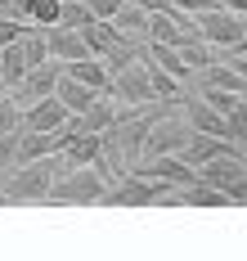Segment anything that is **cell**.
<instances>
[{
	"instance_id": "cell-1",
	"label": "cell",
	"mask_w": 247,
	"mask_h": 261,
	"mask_svg": "<svg viewBox=\"0 0 247 261\" xmlns=\"http://www.w3.org/2000/svg\"><path fill=\"white\" fill-rule=\"evenodd\" d=\"M104 189H108V180L95 171V162H85V167H63L54 180H50L45 203H54V207H99Z\"/></svg>"
},
{
	"instance_id": "cell-2",
	"label": "cell",
	"mask_w": 247,
	"mask_h": 261,
	"mask_svg": "<svg viewBox=\"0 0 247 261\" xmlns=\"http://www.w3.org/2000/svg\"><path fill=\"white\" fill-rule=\"evenodd\" d=\"M54 158H58V153L9 167V180L0 185V189H5V198H9V203H45V194H50V180L63 171Z\"/></svg>"
},
{
	"instance_id": "cell-3",
	"label": "cell",
	"mask_w": 247,
	"mask_h": 261,
	"mask_svg": "<svg viewBox=\"0 0 247 261\" xmlns=\"http://www.w3.org/2000/svg\"><path fill=\"white\" fill-rule=\"evenodd\" d=\"M193 18H198V41L220 45V50H234L247 36V18L234 14V9H225V5H211V9H202V14H193Z\"/></svg>"
},
{
	"instance_id": "cell-4",
	"label": "cell",
	"mask_w": 247,
	"mask_h": 261,
	"mask_svg": "<svg viewBox=\"0 0 247 261\" xmlns=\"http://www.w3.org/2000/svg\"><path fill=\"white\" fill-rule=\"evenodd\" d=\"M162 189H171V185H158V180H148V176H139V171H126V176H117L104 189L99 207H153Z\"/></svg>"
},
{
	"instance_id": "cell-5",
	"label": "cell",
	"mask_w": 247,
	"mask_h": 261,
	"mask_svg": "<svg viewBox=\"0 0 247 261\" xmlns=\"http://www.w3.org/2000/svg\"><path fill=\"white\" fill-rule=\"evenodd\" d=\"M108 95L117 99V104H126V108H144V104H153V86H148V68H144V59H131V63L112 68V77H108Z\"/></svg>"
},
{
	"instance_id": "cell-6",
	"label": "cell",
	"mask_w": 247,
	"mask_h": 261,
	"mask_svg": "<svg viewBox=\"0 0 247 261\" xmlns=\"http://www.w3.org/2000/svg\"><path fill=\"white\" fill-rule=\"evenodd\" d=\"M58 72H63V63H58V59H45V63L27 68V72H23V81H18L14 90H9V99H14L18 108H27L32 99H41V95H54Z\"/></svg>"
},
{
	"instance_id": "cell-7",
	"label": "cell",
	"mask_w": 247,
	"mask_h": 261,
	"mask_svg": "<svg viewBox=\"0 0 247 261\" xmlns=\"http://www.w3.org/2000/svg\"><path fill=\"white\" fill-rule=\"evenodd\" d=\"M139 176H148V180H158V185H171V189H180V185H193V180H198V171H193L180 153L139 158Z\"/></svg>"
},
{
	"instance_id": "cell-8",
	"label": "cell",
	"mask_w": 247,
	"mask_h": 261,
	"mask_svg": "<svg viewBox=\"0 0 247 261\" xmlns=\"http://www.w3.org/2000/svg\"><path fill=\"white\" fill-rule=\"evenodd\" d=\"M225 153H243L234 140H225V135H202V130H193L189 135V144L180 149V158L189 162L193 171L202 167V162H211V158H225Z\"/></svg>"
},
{
	"instance_id": "cell-9",
	"label": "cell",
	"mask_w": 247,
	"mask_h": 261,
	"mask_svg": "<svg viewBox=\"0 0 247 261\" xmlns=\"http://www.w3.org/2000/svg\"><path fill=\"white\" fill-rule=\"evenodd\" d=\"M41 36H45V50H50V59H58V63H68V59H81V54H90V45H85L81 27H41Z\"/></svg>"
},
{
	"instance_id": "cell-10",
	"label": "cell",
	"mask_w": 247,
	"mask_h": 261,
	"mask_svg": "<svg viewBox=\"0 0 247 261\" xmlns=\"http://www.w3.org/2000/svg\"><path fill=\"white\" fill-rule=\"evenodd\" d=\"M68 122V108L58 104L54 95H41V99H32L27 108H23V122L18 126L23 130H58Z\"/></svg>"
},
{
	"instance_id": "cell-11",
	"label": "cell",
	"mask_w": 247,
	"mask_h": 261,
	"mask_svg": "<svg viewBox=\"0 0 247 261\" xmlns=\"http://www.w3.org/2000/svg\"><path fill=\"white\" fill-rule=\"evenodd\" d=\"M63 72H68V77H77L81 81V86H90V90H95V95H108V63H104V59H99V54H81V59H68V63H63Z\"/></svg>"
},
{
	"instance_id": "cell-12",
	"label": "cell",
	"mask_w": 247,
	"mask_h": 261,
	"mask_svg": "<svg viewBox=\"0 0 247 261\" xmlns=\"http://www.w3.org/2000/svg\"><path fill=\"white\" fill-rule=\"evenodd\" d=\"M180 108H184V117H189L193 130H202V135H225V140H229V122H225V113L211 108L207 99H198V95H193V99H184Z\"/></svg>"
},
{
	"instance_id": "cell-13",
	"label": "cell",
	"mask_w": 247,
	"mask_h": 261,
	"mask_svg": "<svg viewBox=\"0 0 247 261\" xmlns=\"http://www.w3.org/2000/svg\"><path fill=\"white\" fill-rule=\"evenodd\" d=\"M243 171H247L243 153H225V158H211V162H202V167H198V180L216 185V189H229V185L238 180Z\"/></svg>"
},
{
	"instance_id": "cell-14",
	"label": "cell",
	"mask_w": 247,
	"mask_h": 261,
	"mask_svg": "<svg viewBox=\"0 0 247 261\" xmlns=\"http://www.w3.org/2000/svg\"><path fill=\"white\" fill-rule=\"evenodd\" d=\"M112 27H117L126 41H135V45H139V41L148 36V9H139L135 0H121L117 14H112Z\"/></svg>"
},
{
	"instance_id": "cell-15",
	"label": "cell",
	"mask_w": 247,
	"mask_h": 261,
	"mask_svg": "<svg viewBox=\"0 0 247 261\" xmlns=\"http://www.w3.org/2000/svg\"><path fill=\"white\" fill-rule=\"evenodd\" d=\"M81 36H85V45H90V54H99V59H104V54H112L121 41H126V36L112 27V18H90V23L81 27Z\"/></svg>"
},
{
	"instance_id": "cell-16",
	"label": "cell",
	"mask_w": 247,
	"mask_h": 261,
	"mask_svg": "<svg viewBox=\"0 0 247 261\" xmlns=\"http://www.w3.org/2000/svg\"><path fill=\"white\" fill-rule=\"evenodd\" d=\"M54 99L68 108V113H85V104L95 99V90H90V86H81L77 77H68V72H58V81H54Z\"/></svg>"
},
{
	"instance_id": "cell-17",
	"label": "cell",
	"mask_w": 247,
	"mask_h": 261,
	"mask_svg": "<svg viewBox=\"0 0 247 261\" xmlns=\"http://www.w3.org/2000/svg\"><path fill=\"white\" fill-rule=\"evenodd\" d=\"M144 41H153V45H180L184 32L175 27V18H171L166 9H153V14H148V36H144Z\"/></svg>"
},
{
	"instance_id": "cell-18",
	"label": "cell",
	"mask_w": 247,
	"mask_h": 261,
	"mask_svg": "<svg viewBox=\"0 0 247 261\" xmlns=\"http://www.w3.org/2000/svg\"><path fill=\"white\" fill-rule=\"evenodd\" d=\"M144 59H148V63H158L162 72H171L175 81H184V77H189V63L180 59V50H175V45H153V41H148Z\"/></svg>"
},
{
	"instance_id": "cell-19",
	"label": "cell",
	"mask_w": 247,
	"mask_h": 261,
	"mask_svg": "<svg viewBox=\"0 0 247 261\" xmlns=\"http://www.w3.org/2000/svg\"><path fill=\"white\" fill-rule=\"evenodd\" d=\"M27 72V63H23V50H18V41H9V45H0V77H5V90H14L18 81Z\"/></svg>"
},
{
	"instance_id": "cell-20",
	"label": "cell",
	"mask_w": 247,
	"mask_h": 261,
	"mask_svg": "<svg viewBox=\"0 0 247 261\" xmlns=\"http://www.w3.org/2000/svg\"><path fill=\"white\" fill-rule=\"evenodd\" d=\"M144 59V54H139ZM144 68H148V86H153V99H180V81L171 77V72H162L158 63H148L144 59Z\"/></svg>"
},
{
	"instance_id": "cell-21",
	"label": "cell",
	"mask_w": 247,
	"mask_h": 261,
	"mask_svg": "<svg viewBox=\"0 0 247 261\" xmlns=\"http://www.w3.org/2000/svg\"><path fill=\"white\" fill-rule=\"evenodd\" d=\"M23 18L32 27H54L58 23V0H27L23 5Z\"/></svg>"
},
{
	"instance_id": "cell-22",
	"label": "cell",
	"mask_w": 247,
	"mask_h": 261,
	"mask_svg": "<svg viewBox=\"0 0 247 261\" xmlns=\"http://www.w3.org/2000/svg\"><path fill=\"white\" fill-rule=\"evenodd\" d=\"M90 18H95V14H90L85 0H58V23L63 27H85Z\"/></svg>"
},
{
	"instance_id": "cell-23",
	"label": "cell",
	"mask_w": 247,
	"mask_h": 261,
	"mask_svg": "<svg viewBox=\"0 0 247 261\" xmlns=\"http://www.w3.org/2000/svg\"><path fill=\"white\" fill-rule=\"evenodd\" d=\"M18 130H23V126H14V130H0V171L18 167Z\"/></svg>"
},
{
	"instance_id": "cell-24",
	"label": "cell",
	"mask_w": 247,
	"mask_h": 261,
	"mask_svg": "<svg viewBox=\"0 0 247 261\" xmlns=\"http://www.w3.org/2000/svg\"><path fill=\"white\" fill-rule=\"evenodd\" d=\"M202 99L211 108H220V113H229V108L238 104V95H234V90H220V86H202Z\"/></svg>"
},
{
	"instance_id": "cell-25",
	"label": "cell",
	"mask_w": 247,
	"mask_h": 261,
	"mask_svg": "<svg viewBox=\"0 0 247 261\" xmlns=\"http://www.w3.org/2000/svg\"><path fill=\"white\" fill-rule=\"evenodd\" d=\"M18 122H23V108L14 104V99H9V90H5V95H0V130H14Z\"/></svg>"
},
{
	"instance_id": "cell-26",
	"label": "cell",
	"mask_w": 247,
	"mask_h": 261,
	"mask_svg": "<svg viewBox=\"0 0 247 261\" xmlns=\"http://www.w3.org/2000/svg\"><path fill=\"white\" fill-rule=\"evenodd\" d=\"M225 194H229V207H247V171H243L234 185H229Z\"/></svg>"
},
{
	"instance_id": "cell-27",
	"label": "cell",
	"mask_w": 247,
	"mask_h": 261,
	"mask_svg": "<svg viewBox=\"0 0 247 261\" xmlns=\"http://www.w3.org/2000/svg\"><path fill=\"white\" fill-rule=\"evenodd\" d=\"M85 5H90V14H95V18H112L121 0H85Z\"/></svg>"
},
{
	"instance_id": "cell-28",
	"label": "cell",
	"mask_w": 247,
	"mask_h": 261,
	"mask_svg": "<svg viewBox=\"0 0 247 261\" xmlns=\"http://www.w3.org/2000/svg\"><path fill=\"white\" fill-rule=\"evenodd\" d=\"M175 9H189V14H202V9H211L216 0H171Z\"/></svg>"
},
{
	"instance_id": "cell-29",
	"label": "cell",
	"mask_w": 247,
	"mask_h": 261,
	"mask_svg": "<svg viewBox=\"0 0 247 261\" xmlns=\"http://www.w3.org/2000/svg\"><path fill=\"white\" fill-rule=\"evenodd\" d=\"M139 9H148V14H153V9H166V5H171V0H135Z\"/></svg>"
},
{
	"instance_id": "cell-30",
	"label": "cell",
	"mask_w": 247,
	"mask_h": 261,
	"mask_svg": "<svg viewBox=\"0 0 247 261\" xmlns=\"http://www.w3.org/2000/svg\"><path fill=\"white\" fill-rule=\"evenodd\" d=\"M234 50H238V54H247V36H243V41H238V45H234Z\"/></svg>"
},
{
	"instance_id": "cell-31",
	"label": "cell",
	"mask_w": 247,
	"mask_h": 261,
	"mask_svg": "<svg viewBox=\"0 0 247 261\" xmlns=\"http://www.w3.org/2000/svg\"><path fill=\"white\" fill-rule=\"evenodd\" d=\"M0 207H9V198H5V189H0Z\"/></svg>"
},
{
	"instance_id": "cell-32",
	"label": "cell",
	"mask_w": 247,
	"mask_h": 261,
	"mask_svg": "<svg viewBox=\"0 0 247 261\" xmlns=\"http://www.w3.org/2000/svg\"><path fill=\"white\" fill-rule=\"evenodd\" d=\"M0 95H5V77H0Z\"/></svg>"
}]
</instances>
